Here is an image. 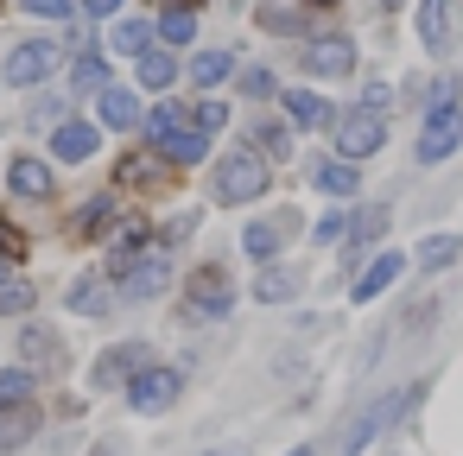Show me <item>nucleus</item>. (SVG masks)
<instances>
[{"mask_svg":"<svg viewBox=\"0 0 463 456\" xmlns=\"http://www.w3.org/2000/svg\"><path fill=\"white\" fill-rule=\"evenodd\" d=\"M191 108H197V127H203V134L229 127V102H191Z\"/></svg>","mask_w":463,"mask_h":456,"instance_id":"30","label":"nucleus"},{"mask_svg":"<svg viewBox=\"0 0 463 456\" xmlns=\"http://www.w3.org/2000/svg\"><path fill=\"white\" fill-rule=\"evenodd\" d=\"M178 77H184V70H178V58H165L159 45H146V51H140V83H146V89H159V96H165Z\"/></svg>","mask_w":463,"mask_h":456,"instance_id":"19","label":"nucleus"},{"mask_svg":"<svg viewBox=\"0 0 463 456\" xmlns=\"http://www.w3.org/2000/svg\"><path fill=\"white\" fill-rule=\"evenodd\" d=\"M381 228H387V216H381V209H374V216H362V222H355V241H374V235H381Z\"/></svg>","mask_w":463,"mask_h":456,"instance_id":"35","label":"nucleus"},{"mask_svg":"<svg viewBox=\"0 0 463 456\" xmlns=\"http://www.w3.org/2000/svg\"><path fill=\"white\" fill-rule=\"evenodd\" d=\"M267 159L260 153H222L216 159V172H210V197L222 203V209H235V203H254L260 191H267Z\"/></svg>","mask_w":463,"mask_h":456,"instance_id":"1","label":"nucleus"},{"mask_svg":"<svg viewBox=\"0 0 463 456\" xmlns=\"http://www.w3.org/2000/svg\"><path fill=\"white\" fill-rule=\"evenodd\" d=\"M153 33H159V45H191V39H197V14H191V7H172Z\"/></svg>","mask_w":463,"mask_h":456,"instance_id":"24","label":"nucleus"},{"mask_svg":"<svg viewBox=\"0 0 463 456\" xmlns=\"http://www.w3.org/2000/svg\"><path fill=\"white\" fill-rule=\"evenodd\" d=\"M381 140H387V127H381V115L368 108V115H343L336 121V153L343 159H368V153H381Z\"/></svg>","mask_w":463,"mask_h":456,"instance_id":"5","label":"nucleus"},{"mask_svg":"<svg viewBox=\"0 0 463 456\" xmlns=\"http://www.w3.org/2000/svg\"><path fill=\"white\" fill-rule=\"evenodd\" d=\"M7 273H14V260H0V279H7Z\"/></svg>","mask_w":463,"mask_h":456,"instance_id":"39","label":"nucleus"},{"mask_svg":"<svg viewBox=\"0 0 463 456\" xmlns=\"http://www.w3.org/2000/svg\"><path fill=\"white\" fill-rule=\"evenodd\" d=\"M172 399H178V374H172V368H159V361H146V368L128 380V405H134V412H146V418H153V412H165Z\"/></svg>","mask_w":463,"mask_h":456,"instance_id":"3","label":"nucleus"},{"mask_svg":"<svg viewBox=\"0 0 463 456\" xmlns=\"http://www.w3.org/2000/svg\"><path fill=\"white\" fill-rule=\"evenodd\" d=\"M77 89H109V64L102 58H77Z\"/></svg>","mask_w":463,"mask_h":456,"instance_id":"28","label":"nucleus"},{"mask_svg":"<svg viewBox=\"0 0 463 456\" xmlns=\"http://www.w3.org/2000/svg\"><path fill=\"white\" fill-rule=\"evenodd\" d=\"M260 26H267V33H298L305 20H298V14H260Z\"/></svg>","mask_w":463,"mask_h":456,"instance_id":"34","label":"nucleus"},{"mask_svg":"<svg viewBox=\"0 0 463 456\" xmlns=\"http://www.w3.org/2000/svg\"><path fill=\"white\" fill-rule=\"evenodd\" d=\"M7 191L26 197V203H45V197L58 191V172H52L45 159H14V165H7Z\"/></svg>","mask_w":463,"mask_h":456,"instance_id":"8","label":"nucleus"},{"mask_svg":"<svg viewBox=\"0 0 463 456\" xmlns=\"http://www.w3.org/2000/svg\"><path fill=\"white\" fill-rule=\"evenodd\" d=\"M229 77H235V58H229V51L191 58V83H197V89H216V83H229Z\"/></svg>","mask_w":463,"mask_h":456,"instance_id":"20","label":"nucleus"},{"mask_svg":"<svg viewBox=\"0 0 463 456\" xmlns=\"http://www.w3.org/2000/svg\"><path fill=\"white\" fill-rule=\"evenodd\" d=\"M96 140H102V134H96L90 121H58V127H52V159H64V165H83V159L96 153Z\"/></svg>","mask_w":463,"mask_h":456,"instance_id":"10","label":"nucleus"},{"mask_svg":"<svg viewBox=\"0 0 463 456\" xmlns=\"http://www.w3.org/2000/svg\"><path fill=\"white\" fill-rule=\"evenodd\" d=\"M254 153H273V159H286V134H279V127H254Z\"/></svg>","mask_w":463,"mask_h":456,"instance_id":"32","label":"nucleus"},{"mask_svg":"<svg viewBox=\"0 0 463 456\" xmlns=\"http://www.w3.org/2000/svg\"><path fill=\"white\" fill-rule=\"evenodd\" d=\"M311 184H317L324 197H349V191L362 184V172H355V159H343V153H336V159L311 165Z\"/></svg>","mask_w":463,"mask_h":456,"instance_id":"16","label":"nucleus"},{"mask_svg":"<svg viewBox=\"0 0 463 456\" xmlns=\"http://www.w3.org/2000/svg\"><path fill=\"white\" fill-rule=\"evenodd\" d=\"M33 304V285L26 279H0V311H26Z\"/></svg>","mask_w":463,"mask_h":456,"instance_id":"29","label":"nucleus"},{"mask_svg":"<svg viewBox=\"0 0 463 456\" xmlns=\"http://www.w3.org/2000/svg\"><path fill=\"white\" fill-rule=\"evenodd\" d=\"M292 456H305V450H292Z\"/></svg>","mask_w":463,"mask_h":456,"instance_id":"42","label":"nucleus"},{"mask_svg":"<svg viewBox=\"0 0 463 456\" xmlns=\"http://www.w3.org/2000/svg\"><path fill=\"white\" fill-rule=\"evenodd\" d=\"M191 317H229V285L222 279H197V298H191Z\"/></svg>","mask_w":463,"mask_h":456,"instance_id":"23","label":"nucleus"},{"mask_svg":"<svg viewBox=\"0 0 463 456\" xmlns=\"http://www.w3.org/2000/svg\"><path fill=\"white\" fill-rule=\"evenodd\" d=\"M419 45H425V58H444V45H450V0H419Z\"/></svg>","mask_w":463,"mask_h":456,"instance_id":"13","label":"nucleus"},{"mask_svg":"<svg viewBox=\"0 0 463 456\" xmlns=\"http://www.w3.org/2000/svg\"><path fill=\"white\" fill-rule=\"evenodd\" d=\"M33 393V374L26 368H7V374H0V405H14V399H26Z\"/></svg>","mask_w":463,"mask_h":456,"instance_id":"27","label":"nucleus"},{"mask_svg":"<svg viewBox=\"0 0 463 456\" xmlns=\"http://www.w3.org/2000/svg\"><path fill=\"white\" fill-rule=\"evenodd\" d=\"M159 7H191V0H159Z\"/></svg>","mask_w":463,"mask_h":456,"instance_id":"38","label":"nucleus"},{"mask_svg":"<svg viewBox=\"0 0 463 456\" xmlns=\"http://www.w3.org/2000/svg\"><path fill=\"white\" fill-rule=\"evenodd\" d=\"M39 431V412L26 405V399H14V405H0V450H20L26 437Z\"/></svg>","mask_w":463,"mask_h":456,"instance_id":"17","label":"nucleus"},{"mask_svg":"<svg viewBox=\"0 0 463 456\" xmlns=\"http://www.w3.org/2000/svg\"><path fill=\"white\" fill-rule=\"evenodd\" d=\"M324 7H336V0H324Z\"/></svg>","mask_w":463,"mask_h":456,"instance_id":"41","label":"nucleus"},{"mask_svg":"<svg viewBox=\"0 0 463 456\" xmlns=\"http://www.w3.org/2000/svg\"><path fill=\"white\" fill-rule=\"evenodd\" d=\"M279 102H286V115H292V127H336V108H330L317 89H286Z\"/></svg>","mask_w":463,"mask_h":456,"instance_id":"14","label":"nucleus"},{"mask_svg":"<svg viewBox=\"0 0 463 456\" xmlns=\"http://www.w3.org/2000/svg\"><path fill=\"white\" fill-rule=\"evenodd\" d=\"M102 304H109V285H102V279H77V285H71V311L96 317Z\"/></svg>","mask_w":463,"mask_h":456,"instance_id":"26","label":"nucleus"},{"mask_svg":"<svg viewBox=\"0 0 463 456\" xmlns=\"http://www.w3.org/2000/svg\"><path fill=\"white\" fill-rule=\"evenodd\" d=\"M216 456H235V450H216Z\"/></svg>","mask_w":463,"mask_h":456,"instance_id":"40","label":"nucleus"},{"mask_svg":"<svg viewBox=\"0 0 463 456\" xmlns=\"http://www.w3.org/2000/svg\"><path fill=\"white\" fill-rule=\"evenodd\" d=\"M172 285V260L165 254H134V266L121 273V292L128 298H159Z\"/></svg>","mask_w":463,"mask_h":456,"instance_id":"6","label":"nucleus"},{"mask_svg":"<svg viewBox=\"0 0 463 456\" xmlns=\"http://www.w3.org/2000/svg\"><path fill=\"white\" fill-rule=\"evenodd\" d=\"M349 64H355V45L336 39V33H324V39L305 45V70L311 77H349Z\"/></svg>","mask_w":463,"mask_h":456,"instance_id":"7","label":"nucleus"},{"mask_svg":"<svg viewBox=\"0 0 463 456\" xmlns=\"http://www.w3.org/2000/svg\"><path fill=\"white\" fill-rule=\"evenodd\" d=\"M146 361H153V349H146V342H121V349H109V355L96 361V374H90V380H96V386H121V380H134Z\"/></svg>","mask_w":463,"mask_h":456,"instance_id":"9","label":"nucleus"},{"mask_svg":"<svg viewBox=\"0 0 463 456\" xmlns=\"http://www.w3.org/2000/svg\"><path fill=\"white\" fill-rule=\"evenodd\" d=\"M153 39H159V33H153V26H146V20H121V26H115V39H109V45H115V58H140V51H146V45H153Z\"/></svg>","mask_w":463,"mask_h":456,"instance_id":"22","label":"nucleus"},{"mask_svg":"<svg viewBox=\"0 0 463 456\" xmlns=\"http://www.w3.org/2000/svg\"><path fill=\"white\" fill-rule=\"evenodd\" d=\"M412 260L419 266H450V260H463V235H425L412 247Z\"/></svg>","mask_w":463,"mask_h":456,"instance_id":"21","label":"nucleus"},{"mask_svg":"<svg viewBox=\"0 0 463 456\" xmlns=\"http://www.w3.org/2000/svg\"><path fill=\"white\" fill-rule=\"evenodd\" d=\"M96 121H102L109 134H121V127H134V121H140V102H134V89H121V83H109V89H96Z\"/></svg>","mask_w":463,"mask_h":456,"instance_id":"11","label":"nucleus"},{"mask_svg":"<svg viewBox=\"0 0 463 456\" xmlns=\"http://www.w3.org/2000/svg\"><path fill=\"white\" fill-rule=\"evenodd\" d=\"M400 266H406V254H374V266L368 273H355V285H349V298L355 304H368V298H381L393 279H400Z\"/></svg>","mask_w":463,"mask_h":456,"instance_id":"15","label":"nucleus"},{"mask_svg":"<svg viewBox=\"0 0 463 456\" xmlns=\"http://www.w3.org/2000/svg\"><path fill=\"white\" fill-rule=\"evenodd\" d=\"M83 7H90L96 20H109V14H121V7H128V0H83Z\"/></svg>","mask_w":463,"mask_h":456,"instance_id":"37","label":"nucleus"},{"mask_svg":"<svg viewBox=\"0 0 463 456\" xmlns=\"http://www.w3.org/2000/svg\"><path fill=\"white\" fill-rule=\"evenodd\" d=\"M292 228H298V216H267V222H248V228H241V247H248L254 260H273V254H279V241H286Z\"/></svg>","mask_w":463,"mask_h":456,"instance_id":"12","label":"nucleus"},{"mask_svg":"<svg viewBox=\"0 0 463 456\" xmlns=\"http://www.w3.org/2000/svg\"><path fill=\"white\" fill-rule=\"evenodd\" d=\"M254 292H260V304H279V298H292V292H298V273H292V266L260 273V285H254Z\"/></svg>","mask_w":463,"mask_h":456,"instance_id":"25","label":"nucleus"},{"mask_svg":"<svg viewBox=\"0 0 463 456\" xmlns=\"http://www.w3.org/2000/svg\"><path fill=\"white\" fill-rule=\"evenodd\" d=\"M58 70V45H45V39H26V45H14V58H7V83L14 89H33V83H45Z\"/></svg>","mask_w":463,"mask_h":456,"instance_id":"4","label":"nucleus"},{"mask_svg":"<svg viewBox=\"0 0 463 456\" xmlns=\"http://www.w3.org/2000/svg\"><path fill=\"white\" fill-rule=\"evenodd\" d=\"M457 146H463V108L444 102V108H431L425 127H419V165H444Z\"/></svg>","mask_w":463,"mask_h":456,"instance_id":"2","label":"nucleus"},{"mask_svg":"<svg viewBox=\"0 0 463 456\" xmlns=\"http://www.w3.org/2000/svg\"><path fill=\"white\" fill-rule=\"evenodd\" d=\"M20 7H26V14H39V20H71V14H77L71 0H20Z\"/></svg>","mask_w":463,"mask_h":456,"instance_id":"31","label":"nucleus"},{"mask_svg":"<svg viewBox=\"0 0 463 456\" xmlns=\"http://www.w3.org/2000/svg\"><path fill=\"white\" fill-rule=\"evenodd\" d=\"M387 96H393V89H387V83H368V96H362V102H368V108H374V115H381V108H387Z\"/></svg>","mask_w":463,"mask_h":456,"instance_id":"36","label":"nucleus"},{"mask_svg":"<svg viewBox=\"0 0 463 456\" xmlns=\"http://www.w3.org/2000/svg\"><path fill=\"white\" fill-rule=\"evenodd\" d=\"M20 361H33V368H58V361H64V342H58L45 323H33V330L20 336Z\"/></svg>","mask_w":463,"mask_h":456,"instance_id":"18","label":"nucleus"},{"mask_svg":"<svg viewBox=\"0 0 463 456\" xmlns=\"http://www.w3.org/2000/svg\"><path fill=\"white\" fill-rule=\"evenodd\" d=\"M241 89H248V96H279V83H273L267 70H248V77H241Z\"/></svg>","mask_w":463,"mask_h":456,"instance_id":"33","label":"nucleus"}]
</instances>
